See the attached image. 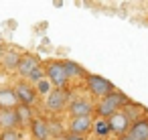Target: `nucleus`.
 I'll use <instances>...</instances> for the list:
<instances>
[{
    "mask_svg": "<svg viewBox=\"0 0 148 140\" xmlns=\"http://www.w3.org/2000/svg\"><path fill=\"white\" fill-rule=\"evenodd\" d=\"M35 91H37V95L41 93V95H49L51 91H53V85L49 83V79L45 77V79H41L39 83H35Z\"/></svg>",
    "mask_w": 148,
    "mask_h": 140,
    "instance_id": "nucleus-20",
    "label": "nucleus"
},
{
    "mask_svg": "<svg viewBox=\"0 0 148 140\" xmlns=\"http://www.w3.org/2000/svg\"><path fill=\"white\" fill-rule=\"evenodd\" d=\"M91 140H106V138H91Z\"/></svg>",
    "mask_w": 148,
    "mask_h": 140,
    "instance_id": "nucleus-26",
    "label": "nucleus"
},
{
    "mask_svg": "<svg viewBox=\"0 0 148 140\" xmlns=\"http://www.w3.org/2000/svg\"><path fill=\"white\" fill-rule=\"evenodd\" d=\"M21 57H23V53L21 51H16V49H6L4 51V57H2V67L6 69V71H14L16 67H18V63H21Z\"/></svg>",
    "mask_w": 148,
    "mask_h": 140,
    "instance_id": "nucleus-13",
    "label": "nucleus"
},
{
    "mask_svg": "<svg viewBox=\"0 0 148 140\" xmlns=\"http://www.w3.org/2000/svg\"><path fill=\"white\" fill-rule=\"evenodd\" d=\"M4 51H6L4 43H0V61H2V57H4Z\"/></svg>",
    "mask_w": 148,
    "mask_h": 140,
    "instance_id": "nucleus-24",
    "label": "nucleus"
},
{
    "mask_svg": "<svg viewBox=\"0 0 148 140\" xmlns=\"http://www.w3.org/2000/svg\"><path fill=\"white\" fill-rule=\"evenodd\" d=\"M41 65V59L37 57V55H31V53H23V57H21V63H18V67H16V71H18V75L21 77H29L37 67Z\"/></svg>",
    "mask_w": 148,
    "mask_h": 140,
    "instance_id": "nucleus-7",
    "label": "nucleus"
},
{
    "mask_svg": "<svg viewBox=\"0 0 148 140\" xmlns=\"http://www.w3.org/2000/svg\"><path fill=\"white\" fill-rule=\"evenodd\" d=\"M67 104H69V93H67V89H53V91L47 95V100H45V108H47L49 112H53V114L63 112V110L67 108Z\"/></svg>",
    "mask_w": 148,
    "mask_h": 140,
    "instance_id": "nucleus-4",
    "label": "nucleus"
},
{
    "mask_svg": "<svg viewBox=\"0 0 148 140\" xmlns=\"http://www.w3.org/2000/svg\"><path fill=\"white\" fill-rule=\"evenodd\" d=\"M120 112L126 116V120H128L130 124H134V122L140 120V118H146V110H144V106L134 104V102H130V100L124 104V108H122Z\"/></svg>",
    "mask_w": 148,
    "mask_h": 140,
    "instance_id": "nucleus-9",
    "label": "nucleus"
},
{
    "mask_svg": "<svg viewBox=\"0 0 148 140\" xmlns=\"http://www.w3.org/2000/svg\"><path fill=\"white\" fill-rule=\"evenodd\" d=\"M108 124H110V132L116 134L118 138L124 136V134H128V130H130V126H132V124L126 120V116H124L122 112H116L114 116H110V118H108Z\"/></svg>",
    "mask_w": 148,
    "mask_h": 140,
    "instance_id": "nucleus-6",
    "label": "nucleus"
},
{
    "mask_svg": "<svg viewBox=\"0 0 148 140\" xmlns=\"http://www.w3.org/2000/svg\"><path fill=\"white\" fill-rule=\"evenodd\" d=\"M43 69H45V77L55 89H65V85L69 83V77L65 73L63 61H47Z\"/></svg>",
    "mask_w": 148,
    "mask_h": 140,
    "instance_id": "nucleus-2",
    "label": "nucleus"
},
{
    "mask_svg": "<svg viewBox=\"0 0 148 140\" xmlns=\"http://www.w3.org/2000/svg\"><path fill=\"white\" fill-rule=\"evenodd\" d=\"M29 126H31V134H33L35 140H47V138H49L47 120H43V118H33V122H31Z\"/></svg>",
    "mask_w": 148,
    "mask_h": 140,
    "instance_id": "nucleus-14",
    "label": "nucleus"
},
{
    "mask_svg": "<svg viewBox=\"0 0 148 140\" xmlns=\"http://www.w3.org/2000/svg\"><path fill=\"white\" fill-rule=\"evenodd\" d=\"M47 132H49V136H55V138H63V134H65L59 120H47Z\"/></svg>",
    "mask_w": 148,
    "mask_h": 140,
    "instance_id": "nucleus-19",
    "label": "nucleus"
},
{
    "mask_svg": "<svg viewBox=\"0 0 148 140\" xmlns=\"http://www.w3.org/2000/svg\"><path fill=\"white\" fill-rule=\"evenodd\" d=\"M41 79H45V69H43V65H39V67H37V69H35V71L25 79V81H29V83L33 85V83H39Z\"/></svg>",
    "mask_w": 148,
    "mask_h": 140,
    "instance_id": "nucleus-21",
    "label": "nucleus"
},
{
    "mask_svg": "<svg viewBox=\"0 0 148 140\" xmlns=\"http://www.w3.org/2000/svg\"><path fill=\"white\" fill-rule=\"evenodd\" d=\"M93 126V120L91 116H79V118H71L69 120V134H75V136H83L91 130Z\"/></svg>",
    "mask_w": 148,
    "mask_h": 140,
    "instance_id": "nucleus-8",
    "label": "nucleus"
},
{
    "mask_svg": "<svg viewBox=\"0 0 148 140\" xmlns=\"http://www.w3.org/2000/svg\"><path fill=\"white\" fill-rule=\"evenodd\" d=\"M126 102H128V95L122 93V91H118V89H114L112 93H108L106 97L99 100V104L95 106V112H97L99 118L108 120L110 116H114L116 112H120V110L124 108Z\"/></svg>",
    "mask_w": 148,
    "mask_h": 140,
    "instance_id": "nucleus-1",
    "label": "nucleus"
},
{
    "mask_svg": "<svg viewBox=\"0 0 148 140\" xmlns=\"http://www.w3.org/2000/svg\"><path fill=\"white\" fill-rule=\"evenodd\" d=\"M91 130L95 132V138H106L108 134H112V132H110V124H108V120H103V118H97V120L93 122Z\"/></svg>",
    "mask_w": 148,
    "mask_h": 140,
    "instance_id": "nucleus-18",
    "label": "nucleus"
},
{
    "mask_svg": "<svg viewBox=\"0 0 148 140\" xmlns=\"http://www.w3.org/2000/svg\"><path fill=\"white\" fill-rule=\"evenodd\" d=\"M118 140H132V138H130V136H128V134H124V136H120V138H118Z\"/></svg>",
    "mask_w": 148,
    "mask_h": 140,
    "instance_id": "nucleus-25",
    "label": "nucleus"
},
{
    "mask_svg": "<svg viewBox=\"0 0 148 140\" xmlns=\"http://www.w3.org/2000/svg\"><path fill=\"white\" fill-rule=\"evenodd\" d=\"M85 81H87L89 93H91V95H97V97H106L108 93H112V91L116 89L114 83H112L110 79L101 77V75H87Z\"/></svg>",
    "mask_w": 148,
    "mask_h": 140,
    "instance_id": "nucleus-3",
    "label": "nucleus"
},
{
    "mask_svg": "<svg viewBox=\"0 0 148 140\" xmlns=\"http://www.w3.org/2000/svg\"><path fill=\"white\" fill-rule=\"evenodd\" d=\"M128 136H130L132 140H148V118L136 120V122L130 126Z\"/></svg>",
    "mask_w": 148,
    "mask_h": 140,
    "instance_id": "nucleus-11",
    "label": "nucleus"
},
{
    "mask_svg": "<svg viewBox=\"0 0 148 140\" xmlns=\"http://www.w3.org/2000/svg\"><path fill=\"white\" fill-rule=\"evenodd\" d=\"M12 91H14V95H16V100H18V104H23V106H33L35 104V100H37V91H35V85H31L29 81H25V79H21L14 87H12Z\"/></svg>",
    "mask_w": 148,
    "mask_h": 140,
    "instance_id": "nucleus-5",
    "label": "nucleus"
},
{
    "mask_svg": "<svg viewBox=\"0 0 148 140\" xmlns=\"http://www.w3.org/2000/svg\"><path fill=\"white\" fill-rule=\"evenodd\" d=\"M16 106H18V100L12 87H0V110H14Z\"/></svg>",
    "mask_w": 148,
    "mask_h": 140,
    "instance_id": "nucleus-12",
    "label": "nucleus"
},
{
    "mask_svg": "<svg viewBox=\"0 0 148 140\" xmlns=\"http://www.w3.org/2000/svg\"><path fill=\"white\" fill-rule=\"evenodd\" d=\"M63 140H85L83 136H75V134H63Z\"/></svg>",
    "mask_w": 148,
    "mask_h": 140,
    "instance_id": "nucleus-23",
    "label": "nucleus"
},
{
    "mask_svg": "<svg viewBox=\"0 0 148 140\" xmlns=\"http://www.w3.org/2000/svg\"><path fill=\"white\" fill-rule=\"evenodd\" d=\"M14 114H16V122H18V126H29V124L33 122V110H31L29 106L18 104V106L14 108Z\"/></svg>",
    "mask_w": 148,
    "mask_h": 140,
    "instance_id": "nucleus-16",
    "label": "nucleus"
},
{
    "mask_svg": "<svg viewBox=\"0 0 148 140\" xmlns=\"http://www.w3.org/2000/svg\"><path fill=\"white\" fill-rule=\"evenodd\" d=\"M16 114L14 110H0V128L2 130H16Z\"/></svg>",
    "mask_w": 148,
    "mask_h": 140,
    "instance_id": "nucleus-15",
    "label": "nucleus"
},
{
    "mask_svg": "<svg viewBox=\"0 0 148 140\" xmlns=\"http://www.w3.org/2000/svg\"><path fill=\"white\" fill-rule=\"evenodd\" d=\"M63 67H65V73H67L69 79H71V77H87V75H89V73H85V69L79 67L75 61H63Z\"/></svg>",
    "mask_w": 148,
    "mask_h": 140,
    "instance_id": "nucleus-17",
    "label": "nucleus"
},
{
    "mask_svg": "<svg viewBox=\"0 0 148 140\" xmlns=\"http://www.w3.org/2000/svg\"><path fill=\"white\" fill-rule=\"evenodd\" d=\"M0 140H23V134L18 130H2L0 132Z\"/></svg>",
    "mask_w": 148,
    "mask_h": 140,
    "instance_id": "nucleus-22",
    "label": "nucleus"
},
{
    "mask_svg": "<svg viewBox=\"0 0 148 140\" xmlns=\"http://www.w3.org/2000/svg\"><path fill=\"white\" fill-rule=\"evenodd\" d=\"M91 112H93V106H91L87 100H83V97H77V100H73V102L69 104V114H71V118L91 116Z\"/></svg>",
    "mask_w": 148,
    "mask_h": 140,
    "instance_id": "nucleus-10",
    "label": "nucleus"
}]
</instances>
